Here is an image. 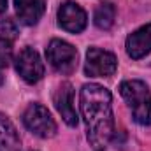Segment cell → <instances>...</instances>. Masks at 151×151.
Segmentation results:
<instances>
[{
  "label": "cell",
  "instance_id": "obj_8",
  "mask_svg": "<svg viewBox=\"0 0 151 151\" xmlns=\"http://www.w3.org/2000/svg\"><path fill=\"white\" fill-rule=\"evenodd\" d=\"M55 106L62 116V119L69 127L77 125V113L74 109V90H72L70 83H62L58 86V90L55 93Z\"/></svg>",
  "mask_w": 151,
  "mask_h": 151
},
{
  "label": "cell",
  "instance_id": "obj_13",
  "mask_svg": "<svg viewBox=\"0 0 151 151\" xmlns=\"http://www.w3.org/2000/svg\"><path fill=\"white\" fill-rule=\"evenodd\" d=\"M18 34H19V30H18V25H16V21L14 19H11V18H7V19H2L0 21V37L5 39V40H14V39L18 37Z\"/></svg>",
  "mask_w": 151,
  "mask_h": 151
},
{
  "label": "cell",
  "instance_id": "obj_1",
  "mask_svg": "<svg viewBox=\"0 0 151 151\" xmlns=\"http://www.w3.org/2000/svg\"><path fill=\"white\" fill-rule=\"evenodd\" d=\"M81 113L86 123L88 141L93 148L102 150L114 135L113 99L107 88L90 83L81 88Z\"/></svg>",
  "mask_w": 151,
  "mask_h": 151
},
{
  "label": "cell",
  "instance_id": "obj_9",
  "mask_svg": "<svg viewBox=\"0 0 151 151\" xmlns=\"http://www.w3.org/2000/svg\"><path fill=\"white\" fill-rule=\"evenodd\" d=\"M151 51V25L141 27L127 37V53L130 58L139 60Z\"/></svg>",
  "mask_w": 151,
  "mask_h": 151
},
{
  "label": "cell",
  "instance_id": "obj_5",
  "mask_svg": "<svg viewBox=\"0 0 151 151\" xmlns=\"http://www.w3.org/2000/svg\"><path fill=\"white\" fill-rule=\"evenodd\" d=\"M118 69V60L113 53L104 51L100 47H90L86 53L84 72L91 77H109Z\"/></svg>",
  "mask_w": 151,
  "mask_h": 151
},
{
  "label": "cell",
  "instance_id": "obj_11",
  "mask_svg": "<svg viewBox=\"0 0 151 151\" xmlns=\"http://www.w3.org/2000/svg\"><path fill=\"white\" fill-rule=\"evenodd\" d=\"M0 151H21L19 135L11 119L0 114Z\"/></svg>",
  "mask_w": 151,
  "mask_h": 151
},
{
  "label": "cell",
  "instance_id": "obj_4",
  "mask_svg": "<svg viewBox=\"0 0 151 151\" xmlns=\"http://www.w3.org/2000/svg\"><path fill=\"white\" fill-rule=\"evenodd\" d=\"M25 127L37 137L49 139L56 134V123L51 118L49 111L40 104H30L23 113Z\"/></svg>",
  "mask_w": 151,
  "mask_h": 151
},
{
  "label": "cell",
  "instance_id": "obj_3",
  "mask_svg": "<svg viewBox=\"0 0 151 151\" xmlns=\"http://www.w3.org/2000/svg\"><path fill=\"white\" fill-rule=\"evenodd\" d=\"M46 56L49 65L60 74H72L77 67V51L65 40L53 39L46 49Z\"/></svg>",
  "mask_w": 151,
  "mask_h": 151
},
{
  "label": "cell",
  "instance_id": "obj_15",
  "mask_svg": "<svg viewBox=\"0 0 151 151\" xmlns=\"http://www.w3.org/2000/svg\"><path fill=\"white\" fill-rule=\"evenodd\" d=\"M5 9H7V0H0V14L5 12Z\"/></svg>",
  "mask_w": 151,
  "mask_h": 151
},
{
  "label": "cell",
  "instance_id": "obj_2",
  "mask_svg": "<svg viewBox=\"0 0 151 151\" xmlns=\"http://www.w3.org/2000/svg\"><path fill=\"white\" fill-rule=\"evenodd\" d=\"M121 97L128 104L132 118L142 127L151 125V93L142 81H123L119 86Z\"/></svg>",
  "mask_w": 151,
  "mask_h": 151
},
{
  "label": "cell",
  "instance_id": "obj_10",
  "mask_svg": "<svg viewBox=\"0 0 151 151\" xmlns=\"http://www.w3.org/2000/svg\"><path fill=\"white\" fill-rule=\"evenodd\" d=\"M16 14L23 25H35L44 14V0H14Z\"/></svg>",
  "mask_w": 151,
  "mask_h": 151
},
{
  "label": "cell",
  "instance_id": "obj_12",
  "mask_svg": "<svg viewBox=\"0 0 151 151\" xmlns=\"http://www.w3.org/2000/svg\"><path fill=\"white\" fill-rule=\"evenodd\" d=\"M116 19V7L111 0H104L97 5L95 14H93V21L100 30H109L114 25Z\"/></svg>",
  "mask_w": 151,
  "mask_h": 151
},
{
  "label": "cell",
  "instance_id": "obj_6",
  "mask_svg": "<svg viewBox=\"0 0 151 151\" xmlns=\"http://www.w3.org/2000/svg\"><path fill=\"white\" fill-rule=\"evenodd\" d=\"M16 70L27 83L34 84L40 81L44 76V63L35 49L25 47L16 58Z\"/></svg>",
  "mask_w": 151,
  "mask_h": 151
},
{
  "label": "cell",
  "instance_id": "obj_7",
  "mask_svg": "<svg viewBox=\"0 0 151 151\" xmlns=\"http://www.w3.org/2000/svg\"><path fill=\"white\" fill-rule=\"evenodd\" d=\"M58 23L63 30L70 34H79L86 28L88 18L81 5H77L76 2H65L58 9Z\"/></svg>",
  "mask_w": 151,
  "mask_h": 151
},
{
  "label": "cell",
  "instance_id": "obj_16",
  "mask_svg": "<svg viewBox=\"0 0 151 151\" xmlns=\"http://www.w3.org/2000/svg\"><path fill=\"white\" fill-rule=\"evenodd\" d=\"M4 84V74H2V69H0V86Z\"/></svg>",
  "mask_w": 151,
  "mask_h": 151
},
{
  "label": "cell",
  "instance_id": "obj_14",
  "mask_svg": "<svg viewBox=\"0 0 151 151\" xmlns=\"http://www.w3.org/2000/svg\"><path fill=\"white\" fill-rule=\"evenodd\" d=\"M12 60V47H11V42L5 40V39L0 37V69L7 67Z\"/></svg>",
  "mask_w": 151,
  "mask_h": 151
}]
</instances>
